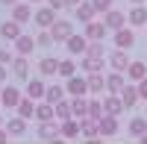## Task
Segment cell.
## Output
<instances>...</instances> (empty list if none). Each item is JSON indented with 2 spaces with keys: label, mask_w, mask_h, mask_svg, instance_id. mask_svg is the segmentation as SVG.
Returning a JSON list of instances; mask_svg holds the SVG:
<instances>
[{
  "label": "cell",
  "mask_w": 147,
  "mask_h": 144,
  "mask_svg": "<svg viewBox=\"0 0 147 144\" xmlns=\"http://www.w3.org/2000/svg\"><path fill=\"white\" fill-rule=\"evenodd\" d=\"M50 35H53V44H65L71 35H74V24L71 21H53V27H50Z\"/></svg>",
  "instance_id": "cell-1"
},
{
  "label": "cell",
  "mask_w": 147,
  "mask_h": 144,
  "mask_svg": "<svg viewBox=\"0 0 147 144\" xmlns=\"http://www.w3.org/2000/svg\"><path fill=\"white\" fill-rule=\"evenodd\" d=\"M21 97H24V91L21 88H15V85H6V88H0V106L9 112V109H15V106L21 103Z\"/></svg>",
  "instance_id": "cell-2"
},
{
  "label": "cell",
  "mask_w": 147,
  "mask_h": 144,
  "mask_svg": "<svg viewBox=\"0 0 147 144\" xmlns=\"http://www.w3.org/2000/svg\"><path fill=\"white\" fill-rule=\"evenodd\" d=\"M32 21H35V27H38V30H50L53 21H56V9H50V6L35 9V12H32Z\"/></svg>",
  "instance_id": "cell-3"
},
{
  "label": "cell",
  "mask_w": 147,
  "mask_h": 144,
  "mask_svg": "<svg viewBox=\"0 0 147 144\" xmlns=\"http://www.w3.org/2000/svg\"><path fill=\"white\" fill-rule=\"evenodd\" d=\"M97 133H100V138H115L118 135V115H103L97 121Z\"/></svg>",
  "instance_id": "cell-4"
},
{
  "label": "cell",
  "mask_w": 147,
  "mask_h": 144,
  "mask_svg": "<svg viewBox=\"0 0 147 144\" xmlns=\"http://www.w3.org/2000/svg\"><path fill=\"white\" fill-rule=\"evenodd\" d=\"M129 62H132L129 53H127V50H121V47H115V50L109 53V68H112V71H121V74H124V71L129 68Z\"/></svg>",
  "instance_id": "cell-5"
},
{
  "label": "cell",
  "mask_w": 147,
  "mask_h": 144,
  "mask_svg": "<svg viewBox=\"0 0 147 144\" xmlns=\"http://www.w3.org/2000/svg\"><path fill=\"white\" fill-rule=\"evenodd\" d=\"M106 32H109V30H106V24L94 18V21L85 24V32H82V35H85L88 41H103V38H106Z\"/></svg>",
  "instance_id": "cell-6"
},
{
  "label": "cell",
  "mask_w": 147,
  "mask_h": 144,
  "mask_svg": "<svg viewBox=\"0 0 147 144\" xmlns=\"http://www.w3.org/2000/svg\"><path fill=\"white\" fill-rule=\"evenodd\" d=\"M65 94H71V97H80V94H88V79H82V77H68L65 82Z\"/></svg>",
  "instance_id": "cell-7"
},
{
  "label": "cell",
  "mask_w": 147,
  "mask_h": 144,
  "mask_svg": "<svg viewBox=\"0 0 147 144\" xmlns=\"http://www.w3.org/2000/svg\"><path fill=\"white\" fill-rule=\"evenodd\" d=\"M132 44H136V30H132V27H121V30H115V47L129 50Z\"/></svg>",
  "instance_id": "cell-8"
},
{
  "label": "cell",
  "mask_w": 147,
  "mask_h": 144,
  "mask_svg": "<svg viewBox=\"0 0 147 144\" xmlns=\"http://www.w3.org/2000/svg\"><path fill=\"white\" fill-rule=\"evenodd\" d=\"M65 47H68V53H71V56H85V50H88V38L74 32L71 38L65 41Z\"/></svg>",
  "instance_id": "cell-9"
},
{
  "label": "cell",
  "mask_w": 147,
  "mask_h": 144,
  "mask_svg": "<svg viewBox=\"0 0 147 144\" xmlns=\"http://www.w3.org/2000/svg\"><path fill=\"white\" fill-rule=\"evenodd\" d=\"M59 133H62V138H65V141L80 138V118H65V121L59 124Z\"/></svg>",
  "instance_id": "cell-10"
},
{
  "label": "cell",
  "mask_w": 147,
  "mask_h": 144,
  "mask_svg": "<svg viewBox=\"0 0 147 144\" xmlns=\"http://www.w3.org/2000/svg\"><path fill=\"white\" fill-rule=\"evenodd\" d=\"M12 44H15V56H30V53L35 50V47H38L32 35H24V32H21V35H18V38L12 41Z\"/></svg>",
  "instance_id": "cell-11"
},
{
  "label": "cell",
  "mask_w": 147,
  "mask_h": 144,
  "mask_svg": "<svg viewBox=\"0 0 147 144\" xmlns=\"http://www.w3.org/2000/svg\"><path fill=\"white\" fill-rule=\"evenodd\" d=\"M12 21H18L21 27L27 21H32V3H27V0H24V3H15L12 6Z\"/></svg>",
  "instance_id": "cell-12"
},
{
  "label": "cell",
  "mask_w": 147,
  "mask_h": 144,
  "mask_svg": "<svg viewBox=\"0 0 147 144\" xmlns=\"http://www.w3.org/2000/svg\"><path fill=\"white\" fill-rule=\"evenodd\" d=\"M44 91H47V85H44V79H27V88H24V94H27L30 100H44Z\"/></svg>",
  "instance_id": "cell-13"
},
{
  "label": "cell",
  "mask_w": 147,
  "mask_h": 144,
  "mask_svg": "<svg viewBox=\"0 0 147 144\" xmlns=\"http://www.w3.org/2000/svg\"><path fill=\"white\" fill-rule=\"evenodd\" d=\"M124 21H127V18H124V12H118L115 6L109 9V12H103V24H106V30H112V32L124 27Z\"/></svg>",
  "instance_id": "cell-14"
},
{
  "label": "cell",
  "mask_w": 147,
  "mask_h": 144,
  "mask_svg": "<svg viewBox=\"0 0 147 144\" xmlns=\"http://www.w3.org/2000/svg\"><path fill=\"white\" fill-rule=\"evenodd\" d=\"M30 62H27V56H15V59H12V62H9V71H12V74H15V79H30Z\"/></svg>",
  "instance_id": "cell-15"
},
{
  "label": "cell",
  "mask_w": 147,
  "mask_h": 144,
  "mask_svg": "<svg viewBox=\"0 0 147 144\" xmlns=\"http://www.w3.org/2000/svg\"><path fill=\"white\" fill-rule=\"evenodd\" d=\"M124 85H127V74H121V71H112V74L106 77V91L109 94H121Z\"/></svg>",
  "instance_id": "cell-16"
},
{
  "label": "cell",
  "mask_w": 147,
  "mask_h": 144,
  "mask_svg": "<svg viewBox=\"0 0 147 144\" xmlns=\"http://www.w3.org/2000/svg\"><path fill=\"white\" fill-rule=\"evenodd\" d=\"M127 24H129V27L132 30H136V27H147V9L138 3V6H132L129 9V15H127Z\"/></svg>",
  "instance_id": "cell-17"
},
{
  "label": "cell",
  "mask_w": 147,
  "mask_h": 144,
  "mask_svg": "<svg viewBox=\"0 0 147 144\" xmlns=\"http://www.w3.org/2000/svg\"><path fill=\"white\" fill-rule=\"evenodd\" d=\"M6 133H9L12 138H21L24 133H27V118H21V115L9 118V121H6Z\"/></svg>",
  "instance_id": "cell-18"
},
{
  "label": "cell",
  "mask_w": 147,
  "mask_h": 144,
  "mask_svg": "<svg viewBox=\"0 0 147 144\" xmlns=\"http://www.w3.org/2000/svg\"><path fill=\"white\" fill-rule=\"evenodd\" d=\"M18 35H21V24H18V21L9 18V21L0 24V38H3V41H15Z\"/></svg>",
  "instance_id": "cell-19"
},
{
  "label": "cell",
  "mask_w": 147,
  "mask_h": 144,
  "mask_svg": "<svg viewBox=\"0 0 147 144\" xmlns=\"http://www.w3.org/2000/svg\"><path fill=\"white\" fill-rule=\"evenodd\" d=\"M121 100H124V109H132L141 97H138V88H136V82H127L124 88H121Z\"/></svg>",
  "instance_id": "cell-20"
},
{
  "label": "cell",
  "mask_w": 147,
  "mask_h": 144,
  "mask_svg": "<svg viewBox=\"0 0 147 144\" xmlns=\"http://www.w3.org/2000/svg\"><path fill=\"white\" fill-rule=\"evenodd\" d=\"M74 12H77V21H82V24H88V21L97 18V9L91 6V0H82L80 6H74Z\"/></svg>",
  "instance_id": "cell-21"
},
{
  "label": "cell",
  "mask_w": 147,
  "mask_h": 144,
  "mask_svg": "<svg viewBox=\"0 0 147 144\" xmlns=\"http://www.w3.org/2000/svg\"><path fill=\"white\" fill-rule=\"evenodd\" d=\"M80 135L88 138V141L100 138V133H97V121H94V118H80Z\"/></svg>",
  "instance_id": "cell-22"
},
{
  "label": "cell",
  "mask_w": 147,
  "mask_h": 144,
  "mask_svg": "<svg viewBox=\"0 0 147 144\" xmlns=\"http://www.w3.org/2000/svg\"><path fill=\"white\" fill-rule=\"evenodd\" d=\"M71 115L74 118H85V115H88V94L71 97Z\"/></svg>",
  "instance_id": "cell-23"
},
{
  "label": "cell",
  "mask_w": 147,
  "mask_h": 144,
  "mask_svg": "<svg viewBox=\"0 0 147 144\" xmlns=\"http://www.w3.org/2000/svg\"><path fill=\"white\" fill-rule=\"evenodd\" d=\"M103 112L106 115H121V112H124V100H121V94H109V97H103Z\"/></svg>",
  "instance_id": "cell-24"
},
{
  "label": "cell",
  "mask_w": 147,
  "mask_h": 144,
  "mask_svg": "<svg viewBox=\"0 0 147 144\" xmlns=\"http://www.w3.org/2000/svg\"><path fill=\"white\" fill-rule=\"evenodd\" d=\"M38 74L41 77H56L59 74V59L56 56H44L41 62H38Z\"/></svg>",
  "instance_id": "cell-25"
},
{
  "label": "cell",
  "mask_w": 147,
  "mask_h": 144,
  "mask_svg": "<svg viewBox=\"0 0 147 144\" xmlns=\"http://www.w3.org/2000/svg\"><path fill=\"white\" fill-rule=\"evenodd\" d=\"M32 118H35L38 124H44V121H53V118H56V115H53V106L47 103V100H38V103H35V115H32Z\"/></svg>",
  "instance_id": "cell-26"
},
{
  "label": "cell",
  "mask_w": 147,
  "mask_h": 144,
  "mask_svg": "<svg viewBox=\"0 0 147 144\" xmlns=\"http://www.w3.org/2000/svg\"><path fill=\"white\" fill-rule=\"evenodd\" d=\"M124 74H127L129 82H138V79L147 77V65H144V62H129V68L124 71Z\"/></svg>",
  "instance_id": "cell-27"
},
{
  "label": "cell",
  "mask_w": 147,
  "mask_h": 144,
  "mask_svg": "<svg viewBox=\"0 0 147 144\" xmlns=\"http://www.w3.org/2000/svg\"><path fill=\"white\" fill-rule=\"evenodd\" d=\"M88 91H94V94H100V91H106V77L100 74V71H91L88 77Z\"/></svg>",
  "instance_id": "cell-28"
},
{
  "label": "cell",
  "mask_w": 147,
  "mask_h": 144,
  "mask_svg": "<svg viewBox=\"0 0 147 144\" xmlns=\"http://www.w3.org/2000/svg\"><path fill=\"white\" fill-rule=\"evenodd\" d=\"M15 112H18L21 118H27V121H30V118L35 115V100H30L27 94H24V97H21V103L15 106Z\"/></svg>",
  "instance_id": "cell-29"
},
{
  "label": "cell",
  "mask_w": 147,
  "mask_h": 144,
  "mask_svg": "<svg viewBox=\"0 0 147 144\" xmlns=\"http://www.w3.org/2000/svg\"><path fill=\"white\" fill-rule=\"evenodd\" d=\"M74 74H77V62H74V56L59 59V77H62V79H68V77H74Z\"/></svg>",
  "instance_id": "cell-30"
},
{
  "label": "cell",
  "mask_w": 147,
  "mask_h": 144,
  "mask_svg": "<svg viewBox=\"0 0 147 144\" xmlns=\"http://www.w3.org/2000/svg\"><path fill=\"white\" fill-rule=\"evenodd\" d=\"M44 100L47 103H59V100H65V85H47V91H44Z\"/></svg>",
  "instance_id": "cell-31"
},
{
  "label": "cell",
  "mask_w": 147,
  "mask_h": 144,
  "mask_svg": "<svg viewBox=\"0 0 147 144\" xmlns=\"http://www.w3.org/2000/svg\"><path fill=\"white\" fill-rule=\"evenodd\" d=\"M144 133H147V118H132V121H129V135L141 138Z\"/></svg>",
  "instance_id": "cell-32"
},
{
  "label": "cell",
  "mask_w": 147,
  "mask_h": 144,
  "mask_svg": "<svg viewBox=\"0 0 147 144\" xmlns=\"http://www.w3.org/2000/svg\"><path fill=\"white\" fill-rule=\"evenodd\" d=\"M53 115L59 118V121L74 118V115H71V100H59V103H53Z\"/></svg>",
  "instance_id": "cell-33"
},
{
  "label": "cell",
  "mask_w": 147,
  "mask_h": 144,
  "mask_svg": "<svg viewBox=\"0 0 147 144\" xmlns=\"http://www.w3.org/2000/svg\"><path fill=\"white\" fill-rule=\"evenodd\" d=\"M106 112H103V100H88V115L85 118H94V121H100Z\"/></svg>",
  "instance_id": "cell-34"
},
{
  "label": "cell",
  "mask_w": 147,
  "mask_h": 144,
  "mask_svg": "<svg viewBox=\"0 0 147 144\" xmlns=\"http://www.w3.org/2000/svg\"><path fill=\"white\" fill-rule=\"evenodd\" d=\"M82 59V71L85 74H91V71H100L103 68V59H91V56H80Z\"/></svg>",
  "instance_id": "cell-35"
},
{
  "label": "cell",
  "mask_w": 147,
  "mask_h": 144,
  "mask_svg": "<svg viewBox=\"0 0 147 144\" xmlns=\"http://www.w3.org/2000/svg\"><path fill=\"white\" fill-rule=\"evenodd\" d=\"M103 53H106L103 41H88V50H85V56H91V59H103Z\"/></svg>",
  "instance_id": "cell-36"
},
{
  "label": "cell",
  "mask_w": 147,
  "mask_h": 144,
  "mask_svg": "<svg viewBox=\"0 0 147 144\" xmlns=\"http://www.w3.org/2000/svg\"><path fill=\"white\" fill-rule=\"evenodd\" d=\"M35 44H38V47H50V44H53V35H50V30H41L38 35H35Z\"/></svg>",
  "instance_id": "cell-37"
},
{
  "label": "cell",
  "mask_w": 147,
  "mask_h": 144,
  "mask_svg": "<svg viewBox=\"0 0 147 144\" xmlns=\"http://www.w3.org/2000/svg\"><path fill=\"white\" fill-rule=\"evenodd\" d=\"M91 6L97 9V15H103V12L112 9V0H91Z\"/></svg>",
  "instance_id": "cell-38"
},
{
  "label": "cell",
  "mask_w": 147,
  "mask_h": 144,
  "mask_svg": "<svg viewBox=\"0 0 147 144\" xmlns=\"http://www.w3.org/2000/svg\"><path fill=\"white\" fill-rule=\"evenodd\" d=\"M136 88H138V97H141V100H147V77L136 82Z\"/></svg>",
  "instance_id": "cell-39"
},
{
  "label": "cell",
  "mask_w": 147,
  "mask_h": 144,
  "mask_svg": "<svg viewBox=\"0 0 147 144\" xmlns=\"http://www.w3.org/2000/svg\"><path fill=\"white\" fill-rule=\"evenodd\" d=\"M47 6L56 9V12H62V9H65V0H47Z\"/></svg>",
  "instance_id": "cell-40"
},
{
  "label": "cell",
  "mask_w": 147,
  "mask_h": 144,
  "mask_svg": "<svg viewBox=\"0 0 147 144\" xmlns=\"http://www.w3.org/2000/svg\"><path fill=\"white\" fill-rule=\"evenodd\" d=\"M12 59H15V56H12L9 50H0V65H9V62H12Z\"/></svg>",
  "instance_id": "cell-41"
},
{
  "label": "cell",
  "mask_w": 147,
  "mask_h": 144,
  "mask_svg": "<svg viewBox=\"0 0 147 144\" xmlns=\"http://www.w3.org/2000/svg\"><path fill=\"white\" fill-rule=\"evenodd\" d=\"M12 141V135L6 133V127H0V144H9Z\"/></svg>",
  "instance_id": "cell-42"
},
{
  "label": "cell",
  "mask_w": 147,
  "mask_h": 144,
  "mask_svg": "<svg viewBox=\"0 0 147 144\" xmlns=\"http://www.w3.org/2000/svg\"><path fill=\"white\" fill-rule=\"evenodd\" d=\"M0 3H3L6 9H12V6H15V3H18V0H0Z\"/></svg>",
  "instance_id": "cell-43"
},
{
  "label": "cell",
  "mask_w": 147,
  "mask_h": 144,
  "mask_svg": "<svg viewBox=\"0 0 147 144\" xmlns=\"http://www.w3.org/2000/svg\"><path fill=\"white\" fill-rule=\"evenodd\" d=\"M6 68H9V65H0V82L6 79Z\"/></svg>",
  "instance_id": "cell-44"
},
{
  "label": "cell",
  "mask_w": 147,
  "mask_h": 144,
  "mask_svg": "<svg viewBox=\"0 0 147 144\" xmlns=\"http://www.w3.org/2000/svg\"><path fill=\"white\" fill-rule=\"evenodd\" d=\"M80 3H82V0H65V6H71V9H74V6H80Z\"/></svg>",
  "instance_id": "cell-45"
},
{
  "label": "cell",
  "mask_w": 147,
  "mask_h": 144,
  "mask_svg": "<svg viewBox=\"0 0 147 144\" xmlns=\"http://www.w3.org/2000/svg\"><path fill=\"white\" fill-rule=\"evenodd\" d=\"M138 144H147V133H144V135H141V138H138Z\"/></svg>",
  "instance_id": "cell-46"
},
{
  "label": "cell",
  "mask_w": 147,
  "mask_h": 144,
  "mask_svg": "<svg viewBox=\"0 0 147 144\" xmlns=\"http://www.w3.org/2000/svg\"><path fill=\"white\" fill-rule=\"evenodd\" d=\"M129 3H132V6H138V3H144V0H129Z\"/></svg>",
  "instance_id": "cell-47"
},
{
  "label": "cell",
  "mask_w": 147,
  "mask_h": 144,
  "mask_svg": "<svg viewBox=\"0 0 147 144\" xmlns=\"http://www.w3.org/2000/svg\"><path fill=\"white\" fill-rule=\"evenodd\" d=\"M27 3H41V0H27Z\"/></svg>",
  "instance_id": "cell-48"
},
{
  "label": "cell",
  "mask_w": 147,
  "mask_h": 144,
  "mask_svg": "<svg viewBox=\"0 0 147 144\" xmlns=\"http://www.w3.org/2000/svg\"><path fill=\"white\" fill-rule=\"evenodd\" d=\"M0 127H3V115H0Z\"/></svg>",
  "instance_id": "cell-49"
}]
</instances>
